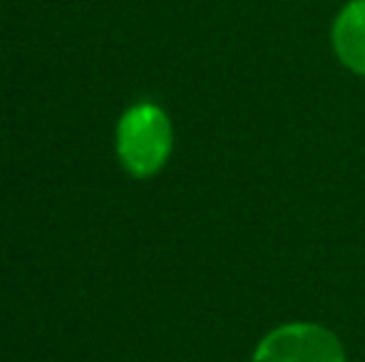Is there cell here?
<instances>
[{
	"instance_id": "6da1fadb",
	"label": "cell",
	"mask_w": 365,
	"mask_h": 362,
	"mask_svg": "<svg viewBox=\"0 0 365 362\" xmlns=\"http://www.w3.org/2000/svg\"><path fill=\"white\" fill-rule=\"evenodd\" d=\"M172 122L157 105H135L117 127V154L122 166L137 179L154 176L172 154Z\"/></svg>"
},
{
	"instance_id": "3957f363",
	"label": "cell",
	"mask_w": 365,
	"mask_h": 362,
	"mask_svg": "<svg viewBox=\"0 0 365 362\" xmlns=\"http://www.w3.org/2000/svg\"><path fill=\"white\" fill-rule=\"evenodd\" d=\"M333 50L351 73L365 78V0H351L336 15Z\"/></svg>"
},
{
	"instance_id": "7a4b0ae2",
	"label": "cell",
	"mask_w": 365,
	"mask_h": 362,
	"mask_svg": "<svg viewBox=\"0 0 365 362\" xmlns=\"http://www.w3.org/2000/svg\"><path fill=\"white\" fill-rule=\"evenodd\" d=\"M254 362H346V353L331 330L313 323H291L261 340Z\"/></svg>"
}]
</instances>
